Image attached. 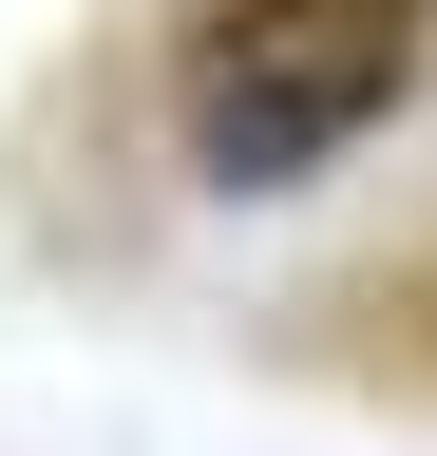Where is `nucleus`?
Returning <instances> with one entry per match:
<instances>
[{"label": "nucleus", "instance_id": "nucleus-1", "mask_svg": "<svg viewBox=\"0 0 437 456\" xmlns=\"http://www.w3.org/2000/svg\"><path fill=\"white\" fill-rule=\"evenodd\" d=\"M437 77V0H172V152L190 191H304Z\"/></svg>", "mask_w": 437, "mask_h": 456}]
</instances>
